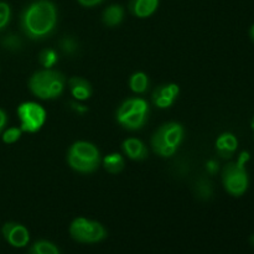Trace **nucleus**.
I'll return each instance as SVG.
<instances>
[{"instance_id":"1","label":"nucleus","mask_w":254,"mask_h":254,"mask_svg":"<svg viewBox=\"0 0 254 254\" xmlns=\"http://www.w3.org/2000/svg\"><path fill=\"white\" fill-rule=\"evenodd\" d=\"M57 22V9L50 0H36L24 10L21 26L31 39H42L54 31Z\"/></svg>"},{"instance_id":"2","label":"nucleus","mask_w":254,"mask_h":254,"mask_svg":"<svg viewBox=\"0 0 254 254\" xmlns=\"http://www.w3.org/2000/svg\"><path fill=\"white\" fill-rule=\"evenodd\" d=\"M29 84L36 97L41 99H54L64 92L66 78L61 72L44 69L32 74Z\"/></svg>"},{"instance_id":"3","label":"nucleus","mask_w":254,"mask_h":254,"mask_svg":"<svg viewBox=\"0 0 254 254\" xmlns=\"http://www.w3.org/2000/svg\"><path fill=\"white\" fill-rule=\"evenodd\" d=\"M69 166L78 173H93L99 165V151L93 144L87 141H77L69 148L67 155Z\"/></svg>"},{"instance_id":"4","label":"nucleus","mask_w":254,"mask_h":254,"mask_svg":"<svg viewBox=\"0 0 254 254\" xmlns=\"http://www.w3.org/2000/svg\"><path fill=\"white\" fill-rule=\"evenodd\" d=\"M248 160V154L243 153L238 161L230 163L222 170V183L226 191L230 195L242 196L248 189V174L245 168V163Z\"/></svg>"},{"instance_id":"5","label":"nucleus","mask_w":254,"mask_h":254,"mask_svg":"<svg viewBox=\"0 0 254 254\" xmlns=\"http://www.w3.org/2000/svg\"><path fill=\"white\" fill-rule=\"evenodd\" d=\"M149 107L146 101L141 98L127 99L117 112V119L127 129L138 130L148 119Z\"/></svg>"},{"instance_id":"6","label":"nucleus","mask_w":254,"mask_h":254,"mask_svg":"<svg viewBox=\"0 0 254 254\" xmlns=\"http://www.w3.org/2000/svg\"><path fill=\"white\" fill-rule=\"evenodd\" d=\"M69 235L76 242L92 245V243L102 242L107 237V231L103 225L97 221L78 217L73 220L69 226Z\"/></svg>"},{"instance_id":"7","label":"nucleus","mask_w":254,"mask_h":254,"mask_svg":"<svg viewBox=\"0 0 254 254\" xmlns=\"http://www.w3.org/2000/svg\"><path fill=\"white\" fill-rule=\"evenodd\" d=\"M17 116L21 122L20 129L27 133H36L46 122V111L35 102H25L20 104Z\"/></svg>"},{"instance_id":"8","label":"nucleus","mask_w":254,"mask_h":254,"mask_svg":"<svg viewBox=\"0 0 254 254\" xmlns=\"http://www.w3.org/2000/svg\"><path fill=\"white\" fill-rule=\"evenodd\" d=\"M2 236L12 247L22 248L30 241V233L25 226L16 222H7L2 226Z\"/></svg>"},{"instance_id":"9","label":"nucleus","mask_w":254,"mask_h":254,"mask_svg":"<svg viewBox=\"0 0 254 254\" xmlns=\"http://www.w3.org/2000/svg\"><path fill=\"white\" fill-rule=\"evenodd\" d=\"M179 96V86L178 84H165L160 86L154 91L153 101L154 104L159 108H169L174 104L176 97Z\"/></svg>"},{"instance_id":"10","label":"nucleus","mask_w":254,"mask_h":254,"mask_svg":"<svg viewBox=\"0 0 254 254\" xmlns=\"http://www.w3.org/2000/svg\"><path fill=\"white\" fill-rule=\"evenodd\" d=\"M158 133L160 134L161 138L166 141L170 146L178 149V146L180 145L181 141L184 139V128L181 124L179 123H171L164 124L159 128Z\"/></svg>"},{"instance_id":"11","label":"nucleus","mask_w":254,"mask_h":254,"mask_svg":"<svg viewBox=\"0 0 254 254\" xmlns=\"http://www.w3.org/2000/svg\"><path fill=\"white\" fill-rule=\"evenodd\" d=\"M238 140L233 134L223 133L216 140V150L221 158L228 159L237 150Z\"/></svg>"},{"instance_id":"12","label":"nucleus","mask_w":254,"mask_h":254,"mask_svg":"<svg viewBox=\"0 0 254 254\" xmlns=\"http://www.w3.org/2000/svg\"><path fill=\"white\" fill-rule=\"evenodd\" d=\"M159 0H131L129 10L138 17H148L156 11Z\"/></svg>"},{"instance_id":"13","label":"nucleus","mask_w":254,"mask_h":254,"mask_svg":"<svg viewBox=\"0 0 254 254\" xmlns=\"http://www.w3.org/2000/svg\"><path fill=\"white\" fill-rule=\"evenodd\" d=\"M123 150L127 156L133 160H143L148 156L146 146L139 139L129 138L123 141Z\"/></svg>"},{"instance_id":"14","label":"nucleus","mask_w":254,"mask_h":254,"mask_svg":"<svg viewBox=\"0 0 254 254\" xmlns=\"http://www.w3.org/2000/svg\"><path fill=\"white\" fill-rule=\"evenodd\" d=\"M68 84L72 96L78 101H84L91 97L92 87L87 79L82 78V77H73L69 79Z\"/></svg>"},{"instance_id":"15","label":"nucleus","mask_w":254,"mask_h":254,"mask_svg":"<svg viewBox=\"0 0 254 254\" xmlns=\"http://www.w3.org/2000/svg\"><path fill=\"white\" fill-rule=\"evenodd\" d=\"M124 17V9L121 5H111V6L107 7L103 11V16H102V20H103L104 25L109 27L117 26L122 22Z\"/></svg>"},{"instance_id":"16","label":"nucleus","mask_w":254,"mask_h":254,"mask_svg":"<svg viewBox=\"0 0 254 254\" xmlns=\"http://www.w3.org/2000/svg\"><path fill=\"white\" fill-rule=\"evenodd\" d=\"M151 145H153L154 151H155L156 154H159V155L161 156H166V158L174 155L176 151V148H173V146L169 145V144L161 138V135L158 131H156L153 135V138H151Z\"/></svg>"},{"instance_id":"17","label":"nucleus","mask_w":254,"mask_h":254,"mask_svg":"<svg viewBox=\"0 0 254 254\" xmlns=\"http://www.w3.org/2000/svg\"><path fill=\"white\" fill-rule=\"evenodd\" d=\"M103 163L106 170L111 174L119 173L124 168V159L121 154H109L104 158Z\"/></svg>"},{"instance_id":"18","label":"nucleus","mask_w":254,"mask_h":254,"mask_svg":"<svg viewBox=\"0 0 254 254\" xmlns=\"http://www.w3.org/2000/svg\"><path fill=\"white\" fill-rule=\"evenodd\" d=\"M29 254H61L56 245L49 241H37L30 248Z\"/></svg>"},{"instance_id":"19","label":"nucleus","mask_w":254,"mask_h":254,"mask_svg":"<svg viewBox=\"0 0 254 254\" xmlns=\"http://www.w3.org/2000/svg\"><path fill=\"white\" fill-rule=\"evenodd\" d=\"M129 86H130L131 91L135 92V93H144L149 86L148 76L143 72H136L130 77Z\"/></svg>"},{"instance_id":"20","label":"nucleus","mask_w":254,"mask_h":254,"mask_svg":"<svg viewBox=\"0 0 254 254\" xmlns=\"http://www.w3.org/2000/svg\"><path fill=\"white\" fill-rule=\"evenodd\" d=\"M59 61V57L55 50L47 49L40 54V64L45 67L46 69H50L51 67H54L55 64Z\"/></svg>"},{"instance_id":"21","label":"nucleus","mask_w":254,"mask_h":254,"mask_svg":"<svg viewBox=\"0 0 254 254\" xmlns=\"http://www.w3.org/2000/svg\"><path fill=\"white\" fill-rule=\"evenodd\" d=\"M60 47L62 51L67 55H73L76 54L77 49H78V44L73 37H64L60 42Z\"/></svg>"},{"instance_id":"22","label":"nucleus","mask_w":254,"mask_h":254,"mask_svg":"<svg viewBox=\"0 0 254 254\" xmlns=\"http://www.w3.org/2000/svg\"><path fill=\"white\" fill-rule=\"evenodd\" d=\"M2 45H4L5 49L10 50V51H17V50L21 49L22 42L21 40L17 36H15V35H9V36H6L2 40Z\"/></svg>"},{"instance_id":"23","label":"nucleus","mask_w":254,"mask_h":254,"mask_svg":"<svg viewBox=\"0 0 254 254\" xmlns=\"http://www.w3.org/2000/svg\"><path fill=\"white\" fill-rule=\"evenodd\" d=\"M10 16H11L10 6L6 2L0 1V30H2L7 24H9Z\"/></svg>"},{"instance_id":"24","label":"nucleus","mask_w":254,"mask_h":254,"mask_svg":"<svg viewBox=\"0 0 254 254\" xmlns=\"http://www.w3.org/2000/svg\"><path fill=\"white\" fill-rule=\"evenodd\" d=\"M22 130L20 128H9L7 130H5V133L2 134V140L6 144H12L15 141H17L21 136Z\"/></svg>"},{"instance_id":"25","label":"nucleus","mask_w":254,"mask_h":254,"mask_svg":"<svg viewBox=\"0 0 254 254\" xmlns=\"http://www.w3.org/2000/svg\"><path fill=\"white\" fill-rule=\"evenodd\" d=\"M197 190L200 196H202L203 198H207L212 195V188H211V184L207 180H201L200 184L197 185Z\"/></svg>"},{"instance_id":"26","label":"nucleus","mask_w":254,"mask_h":254,"mask_svg":"<svg viewBox=\"0 0 254 254\" xmlns=\"http://www.w3.org/2000/svg\"><path fill=\"white\" fill-rule=\"evenodd\" d=\"M77 1L79 2L81 5H83V6H94V5H98L101 4L103 0H77Z\"/></svg>"},{"instance_id":"27","label":"nucleus","mask_w":254,"mask_h":254,"mask_svg":"<svg viewBox=\"0 0 254 254\" xmlns=\"http://www.w3.org/2000/svg\"><path fill=\"white\" fill-rule=\"evenodd\" d=\"M206 168H207V170H208V173L210 174H215L216 171H217V163H216V161H213V160H211V161H208L207 163V166H206Z\"/></svg>"},{"instance_id":"28","label":"nucleus","mask_w":254,"mask_h":254,"mask_svg":"<svg viewBox=\"0 0 254 254\" xmlns=\"http://www.w3.org/2000/svg\"><path fill=\"white\" fill-rule=\"evenodd\" d=\"M5 124H6V114L0 109V130L4 128Z\"/></svg>"},{"instance_id":"29","label":"nucleus","mask_w":254,"mask_h":254,"mask_svg":"<svg viewBox=\"0 0 254 254\" xmlns=\"http://www.w3.org/2000/svg\"><path fill=\"white\" fill-rule=\"evenodd\" d=\"M250 36H251V39H252L253 42H254V24L252 25V27H251V30H250Z\"/></svg>"},{"instance_id":"30","label":"nucleus","mask_w":254,"mask_h":254,"mask_svg":"<svg viewBox=\"0 0 254 254\" xmlns=\"http://www.w3.org/2000/svg\"><path fill=\"white\" fill-rule=\"evenodd\" d=\"M252 126H253V129H254V119H253V123H252Z\"/></svg>"},{"instance_id":"31","label":"nucleus","mask_w":254,"mask_h":254,"mask_svg":"<svg viewBox=\"0 0 254 254\" xmlns=\"http://www.w3.org/2000/svg\"><path fill=\"white\" fill-rule=\"evenodd\" d=\"M0 131H1V130H0Z\"/></svg>"}]
</instances>
